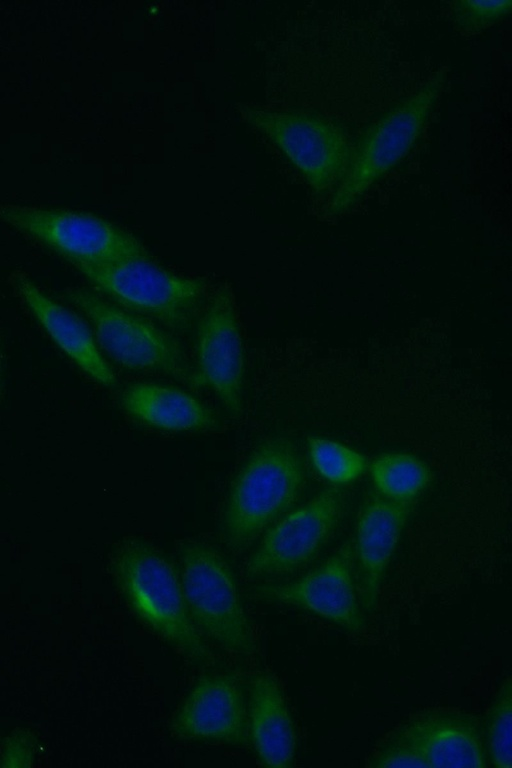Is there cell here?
Masks as SVG:
<instances>
[{
  "instance_id": "cell-1",
  "label": "cell",
  "mask_w": 512,
  "mask_h": 768,
  "mask_svg": "<svg viewBox=\"0 0 512 768\" xmlns=\"http://www.w3.org/2000/svg\"><path fill=\"white\" fill-rule=\"evenodd\" d=\"M116 582L135 615L191 662L209 666L215 655L188 614L179 577L150 544L131 540L113 563Z\"/></svg>"
},
{
  "instance_id": "cell-2",
  "label": "cell",
  "mask_w": 512,
  "mask_h": 768,
  "mask_svg": "<svg viewBox=\"0 0 512 768\" xmlns=\"http://www.w3.org/2000/svg\"><path fill=\"white\" fill-rule=\"evenodd\" d=\"M305 468L295 445L276 436L263 441L245 462L228 494L223 533L235 551L247 548L298 500Z\"/></svg>"
},
{
  "instance_id": "cell-3",
  "label": "cell",
  "mask_w": 512,
  "mask_h": 768,
  "mask_svg": "<svg viewBox=\"0 0 512 768\" xmlns=\"http://www.w3.org/2000/svg\"><path fill=\"white\" fill-rule=\"evenodd\" d=\"M180 560L184 601L201 636L235 655H253V629L226 559L214 548L194 542L181 549Z\"/></svg>"
},
{
  "instance_id": "cell-4",
  "label": "cell",
  "mask_w": 512,
  "mask_h": 768,
  "mask_svg": "<svg viewBox=\"0 0 512 768\" xmlns=\"http://www.w3.org/2000/svg\"><path fill=\"white\" fill-rule=\"evenodd\" d=\"M119 307L153 318L176 332L187 331L203 308L202 281L173 274L148 257L111 263L69 261Z\"/></svg>"
},
{
  "instance_id": "cell-5",
  "label": "cell",
  "mask_w": 512,
  "mask_h": 768,
  "mask_svg": "<svg viewBox=\"0 0 512 768\" xmlns=\"http://www.w3.org/2000/svg\"><path fill=\"white\" fill-rule=\"evenodd\" d=\"M66 296L89 319L100 347L115 362L193 384L194 372L187 357L169 333L91 291L69 289Z\"/></svg>"
},
{
  "instance_id": "cell-6",
  "label": "cell",
  "mask_w": 512,
  "mask_h": 768,
  "mask_svg": "<svg viewBox=\"0 0 512 768\" xmlns=\"http://www.w3.org/2000/svg\"><path fill=\"white\" fill-rule=\"evenodd\" d=\"M0 219L68 261L104 264L148 257L136 237L92 214L6 204L0 206Z\"/></svg>"
},
{
  "instance_id": "cell-7",
  "label": "cell",
  "mask_w": 512,
  "mask_h": 768,
  "mask_svg": "<svg viewBox=\"0 0 512 768\" xmlns=\"http://www.w3.org/2000/svg\"><path fill=\"white\" fill-rule=\"evenodd\" d=\"M240 114L266 134L317 190L341 182L353 147L342 128L319 116L244 105Z\"/></svg>"
},
{
  "instance_id": "cell-8",
  "label": "cell",
  "mask_w": 512,
  "mask_h": 768,
  "mask_svg": "<svg viewBox=\"0 0 512 768\" xmlns=\"http://www.w3.org/2000/svg\"><path fill=\"white\" fill-rule=\"evenodd\" d=\"M443 82L442 75L432 78L366 131L353 148L349 168L335 198L336 208L351 202L408 153L423 129Z\"/></svg>"
},
{
  "instance_id": "cell-9",
  "label": "cell",
  "mask_w": 512,
  "mask_h": 768,
  "mask_svg": "<svg viewBox=\"0 0 512 768\" xmlns=\"http://www.w3.org/2000/svg\"><path fill=\"white\" fill-rule=\"evenodd\" d=\"M344 504L343 492L331 487L284 516L266 531L248 558L245 566L247 577H277L308 565L336 529Z\"/></svg>"
},
{
  "instance_id": "cell-10",
  "label": "cell",
  "mask_w": 512,
  "mask_h": 768,
  "mask_svg": "<svg viewBox=\"0 0 512 768\" xmlns=\"http://www.w3.org/2000/svg\"><path fill=\"white\" fill-rule=\"evenodd\" d=\"M253 592L262 601L309 612L349 632L365 624L349 543L303 576L260 585Z\"/></svg>"
},
{
  "instance_id": "cell-11",
  "label": "cell",
  "mask_w": 512,
  "mask_h": 768,
  "mask_svg": "<svg viewBox=\"0 0 512 768\" xmlns=\"http://www.w3.org/2000/svg\"><path fill=\"white\" fill-rule=\"evenodd\" d=\"M197 370L193 384L212 389L225 408H242L244 350L235 308L228 290L217 291L198 321Z\"/></svg>"
},
{
  "instance_id": "cell-12",
  "label": "cell",
  "mask_w": 512,
  "mask_h": 768,
  "mask_svg": "<svg viewBox=\"0 0 512 768\" xmlns=\"http://www.w3.org/2000/svg\"><path fill=\"white\" fill-rule=\"evenodd\" d=\"M172 731L183 739L248 744L247 701L239 678L231 673L200 678L176 712Z\"/></svg>"
},
{
  "instance_id": "cell-13",
  "label": "cell",
  "mask_w": 512,
  "mask_h": 768,
  "mask_svg": "<svg viewBox=\"0 0 512 768\" xmlns=\"http://www.w3.org/2000/svg\"><path fill=\"white\" fill-rule=\"evenodd\" d=\"M412 503L392 501L375 492L361 507L353 559L364 613L375 608L385 571L412 511Z\"/></svg>"
},
{
  "instance_id": "cell-14",
  "label": "cell",
  "mask_w": 512,
  "mask_h": 768,
  "mask_svg": "<svg viewBox=\"0 0 512 768\" xmlns=\"http://www.w3.org/2000/svg\"><path fill=\"white\" fill-rule=\"evenodd\" d=\"M428 767H486V750L477 719L452 710L426 712L409 721L396 735Z\"/></svg>"
},
{
  "instance_id": "cell-15",
  "label": "cell",
  "mask_w": 512,
  "mask_h": 768,
  "mask_svg": "<svg viewBox=\"0 0 512 768\" xmlns=\"http://www.w3.org/2000/svg\"><path fill=\"white\" fill-rule=\"evenodd\" d=\"M13 283L22 301L56 345L97 382L114 386L115 375L82 319L46 295L26 275L15 274Z\"/></svg>"
},
{
  "instance_id": "cell-16",
  "label": "cell",
  "mask_w": 512,
  "mask_h": 768,
  "mask_svg": "<svg viewBox=\"0 0 512 768\" xmlns=\"http://www.w3.org/2000/svg\"><path fill=\"white\" fill-rule=\"evenodd\" d=\"M249 741L259 759L270 767H289L296 735L282 690L268 672L254 674L248 686Z\"/></svg>"
},
{
  "instance_id": "cell-17",
  "label": "cell",
  "mask_w": 512,
  "mask_h": 768,
  "mask_svg": "<svg viewBox=\"0 0 512 768\" xmlns=\"http://www.w3.org/2000/svg\"><path fill=\"white\" fill-rule=\"evenodd\" d=\"M122 408L142 424L166 431L215 429V415L190 394L170 386L137 383L120 398Z\"/></svg>"
},
{
  "instance_id": "cell-18",
  "label": "cell",
  "mask_w": 512,
  "mask_h": 768,
  "mask_svg": "<svg viewBox=\"0 0 512 768\" xmlns=\"http://www.w3.org/2000/svg\"><path fill=\"white\" fill-rule=\"evenodd\" d=\"M376 492L392 501L413 502L430 481V471L418 458L404 453H388L370 464Z\"/></svg>"
},
{
  "instance_id": "cell-19",
  "label": "cell",
  "mask_w": 512,
  "mask_h": 768,
  "mask_svg": "<svg viewBox=\"0 0 512 768\" xmlns=\"http://www.w3.org/2000/svg\"><path fill=\"white\" fill-rule=\"evenodd\" d=\"M308 452L316 472L333 484H347L358 479L366 470V458L337 441L322 438H308Z\"/></svg>"
},
{
  "instance_id": "cell-20",
  "label": "cell",
  "mask_w": 512,
  "mask_h": 768,
  "mask_svg": "<svg viewBox=\"0 0 512 768\" xmlns=\"http://www.w3.org/2000/svg\"><path fill=\"white\" fill-rule=\"evenodd\" d=\"M487 750L493 766L512 768V684L501 685L487 720Z\"/></svg>"
},
{
  "instance_id": "cell-21",
  "label": "cell",
  "mask_w": 512,
  "mask_h": 768,
  "mask_svg": "<svg viewBox=\"0 0 512 768\" xmlns=\"http://www.w3.org/2000/svg\"><path fill=\"white\" fill-rule=\"evenodd\" d=\"M511 4L510 0L457 1L452 3L450 14L459 30L479 32L506 16Z\"/></svg>"
},
{
  "instance_id": "cell-22",
  "label": "cell",
  "mask_w": 512,
  "mask_h": 768,
  "mask_svg": "<svg viewBox=\"0 0 512 768\" xmlns=\"http://www.w3.org/2000/svg\"><path fill=\"white\" fill-rule=\"evenodd\" d=\"M369 765L381 768H428L427 763L397 736H394L379 749Z\"/></svg>"
}]
</instances>
